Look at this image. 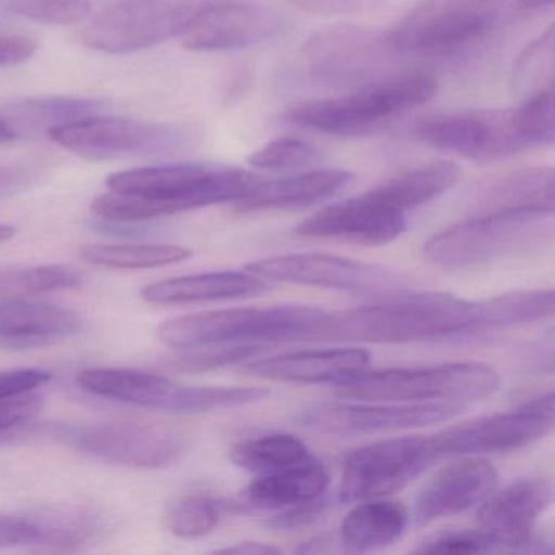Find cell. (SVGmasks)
I'll list each match as a JSON object with an SVG mask.
<instances>
[{"mask_svg": "<svg viewBox=\"0 0 555 555\" xmlns=\"http://www.w3.org/2000/svg\"><path fill=\"white\" fill-rule=\"evenodd\" d=\"M288 30V18L271 5L212 2L181 38L183 47L191 51H236L268 43Z\"/></svg>", "mask_w": 555, "mask_h": 555, "instance_id": "9a60e30c", "label": "cell"}, {"mask_svg": "<svg viewBox=\"0 0 555 555\" xmlns=\"http://www.w3.org/2000/svg\"><path fill=\"white\" fill-rule=\"evenodd\" d=\"M246 271L268 282L331 291L383 292L389 291L396 282L391 272L378 266L321 253L259 259L249 262Z\"/></svg>", "mask_w": 555, "mask_h": 555, "instance_id": "2e32d148", "label": "cell"}, {"mask_svg": "<svg viewBox=\"0 0 555 555\" xmlns=\"http://www.w3.org/2000/svg\"><path fill=\"white\" fill-rule=\"evenodd\" d=\"M552 483L544 477H522L500 492H492L480 506V528L502 542V551L515 552L516 545L534 531L539 516L552 502Z\"/></svg>", "mask_w": 555, "mask_h": 555, "instance_id": "ffe728a7", "label": "cell"}, {"mask_svg": "<svg viewBox=\"0 0 555 555\" xmlns=\"http://www.w3.org/2000/svg\"><path fill=\"white\" fill-rule=\"evenodd\" d=\"M37 41L24 35H0V67L17 66L37 53Z\"/></svg>", "mask_w": 555, "mask_h": 555, "instance_id": "f6af8a7d", "label": "cell"}, {"mask_svg": "<svg viewBox=\"0 0 555 555\" xmlns=\"http://www.w3.org/2000/svg\"><path fill=\"white\" fill-rule=\"evenodd\" d=\"M57 125V108L53 99L18 100L0 106V144L50 132Z\"/></svg>", "mask_w": 555, "mask_h": 555, "instance_id": "e575fe53", "label": "cell"}, {"mask_svg": "<svg viewBox=\"0 0 555 555\" xmlns=\"http://www.w3.org/2000/svg\"><path fill=\"white\" fill-rule=\"evenodd\" d=\"M508 0H424L386 38L401 53L450 54L489 34Z\"/></svg>", "mask_w": 555, "mask_h": 555, "instance_id": "ba28073f", "label": "cell"}, {"mask_svg": "<svg viewBox=\"0 0 555 555\" xmlns=\"http://www.w3.org/2000/svg\"><path fill=\"white\" fill-rule=\"evenodd\" d=\"M264 347L259 344H223V346L188 349L183 356L171 359L168 362V369L184 373L214 372L236 363L248 362L253 357H258Z\"/></svg>", "mask_w": 555, "mask_h": 555, "instance_id": "8d00e7d4", "label": "cell"}, {"mask_svg": "<svg viewBox=\"0 0 555 555\" xmlns=\"http://www.w3.org/2000/svg\"><path fill=\"white\" fill-rule=\"evenodd\" d=\"M217 554H238V555H269L281 554L274 545L262 544V542L245 541L230 547L219 548Z\"/></svg>", "mask_w": 555, "mask_h": 555, "instance_id": "c3c4849f", "label": "cell"}, {"mask_svg": "<svg viewBox=\"0 0 555 555\" xmlns=\"http://www.w3.org/2000/svg\"><path fill=\"white\" fill-rule=\"evenodd\" d=\"M53 378L50 372L40 369H18L0 372V399L17 398L37 391Z\"/></svg>", "mask_w": 555, "mask_h": 555, "instance_id": "ee69618b", "label": "cell"}, {"mask_svg": "<svg viewBox=\"0 0 555 555\" xmlns=\"http://www.w3.org/2000/svg\"><path fill=\"white\" fill-rule=\"evenodd\" d=\"M415 138L430 147L476 162H496L534 149L519 108L467 109L422 119Z\"/></svg>", "mask_w": 555, "mask_h": 555, "instance_id": "9c48e42d", "label": "cell"}, {"mask_svg": "<svg viewBox=\"0 0 555 555\" xmlns=\"http://www.w3.org/2000/svg\"><path fill=\"white\" fill-rule=\"evenodd\" d=\"M30 181L31 173L27 168L0 165V199L21 193Z\"/></svg>", "mask_w": 555, "mask_h": 555, "instance_id": "7dc6e473", "label": "cell"}, {"mask_svg": "<svg viewBox=\"0 0 555 555\" xmlns=\"http://www.w3.org/2000/svg\"><path fill=\"white\" fill-rule=\"evenodd\" d=\"M82 323L74 311L24 298L0 300V344L12 349L48 346L73 336Z\"/></svg>", "mask_w": 555, "mask_h": 555, "instance_id": "7402d4cb", "label": "cell"}, {"mask_svg": "<svg viewBox=\"0 0 555 555\" xmlns=\"http://www.w3.org/2000/svg\"><path fill=\"white\" fill-rule=\"evenodd\" d=\"M360 402V401H359ZM466 409L460 402H366L320 404L304 412V424L340 437L383 434L441 424Z\"/></svg>", "mask_w": 555, "mask_h": 555, "instance_id": "5bb4252c", "label": "cell"}, {"mask_svg": "<svg viewBox=\"0 0 555 555\" xmlns=\"http://www.w3.org/2000/svg\"><path fill=\"white\" fill-rule=\"evenodd\" d=\"M330 483L326 467L313 460L278 473L261 474L249 483L243 503L235 505L242 508L243 505H251L262 509H284L324 495Z\"/></svg>", "mask_w": 555, "mask_h": 555, "instance_id": "484cf974", "label": "cell"}, {"mask_svg": "<svg viewBox=\"0 0 555 555\" xmlns=\"http://www.w3.org/2000/svg\"><path fill=\"white\" fill-rule=\"evenodd\" d=\"M409 519L408 508L398 500H365L340 522L339 542L349 552L379 551L404 534Z\"/></svg>", "mask_w": 555, "mask_h": 555, "instance_id": "d4e9b609", "label": "cell"}, {"mask_svg": "<svg viewBox=\"0 0 555 555\" xmlns=\"http://www.w3.org/2000/svg\"><path fill=\"white\" fill-rule=\"evenodd\" d=\"M437 457L428 437H399L357 448L344 463L339 483L343 503L383 499L404 489Z\"/></svg>", "mask_w": 555, "mask_h": 555, "instance_id": "7c38bea8", "label": "cell"}, {"mask_svg": "<svg viewBox=\"0 0 555 555\" xmlns=\"http://www.w3.org/2000/svg\"><path fill=\"white\" fill-rule=\"evenodd\" d=\"M320 152L310 142L295 138H281L262 145L249 155L248 164L256 170L291 171L310 167L318 160Z\"/></svg>", "mask_w": 555, "mask_h": 555, "instance_id": "74e56055", "label": "cell"}, {"mask_svg": "<svg viewBox=\"0 0 555 555\" xmlns=\"http://www.w3.org/2000/svg\"><path fill=\"white\" fill-rule=\"evenodd\" d=\"M233 464L248 473L271 474L314 460L304 440L291 434H269L246 438L230 451Z\"/></svg>", "mask_w": 555, "mask_h": 555, "instance_id": "f546056e", "label": "cell"}, {"mask_svg": "<svg viewBox=\"0 0 555 555\" xmlns=\"http://www.w3.org/2000/svg\"><path fill=\"white\" fill-rule=\"evenodd\" d=\"M269 288L268 281L251 272L220 271L155 282L142 288L141 295L147 304L190 305L253 297Z\"/></svg>", "mask_w": 555, "mask_h": 555, "instance_id": "603a6c76", "label": "cell"}, {"mask_svg": "<svg viewBox=\"0 0 555 555\" xmlns=\"http://www.w3.org/2000/svg\"><path fill=\"white\" fill-rule=\"evenodd\" d=\"M496 551H502V542L482 528L440 532L415 548L417 554H480Z\"/></svg>", "mask_w": 555, "mask_h": 555, "instance_id": "60d3db41", "label": "cell"}, {"mask_svg": "<svg viewBox=\"0 0 555 555\" xmlns=\"http://www.w3.org/2000/svg\"><path fill=\"white\" fill-rule=\"evenodd\" d=\"M552 212H490L435 233L425 242L431 264L448 271L482 268L538 248L552 236Z\"/></svg>", "mask_w": 555, "mask_h": 555, "instance_id": "5b68a950", "label": "cell"}, {"mask_svg": "<svg viewBox=\"0 0 555 555\" xmlns=\"http://www.w3.org/2000/svg\"><path fill=\"white\" fill-rule=\"evenodd\" d=\"M57 438L96 460L138 469L170 466L184 451L180 431L164 425L134 422L63 428L57 431Z\"/></svg>", "mask_w": 555, "mask_h": 555, "instance_id": "4fadbf2b", "label": "cell"}, {"mask_svg": "<svg viewBox=\"0 0 555 555\" xmlns=\"http://www.w3.org/2000/svg\"><path fill=\"white\" fill-rule=\"evenodd\" d=\"M43 408V399L37 392L0 399V447L18 443L37 435L35 418Z\"/></svg>", "mask_w": 555, "mask_h": 555, "instance_id": "f35d334b", "label": "cell"}, {"mask_svg": "<svg viewBox=\"0 0 555 555\" xmlns=\"http://www.w3.org/2000/svg\"><path fill=\"white\" fill-rule=\"evenodd\" d=\"M480 333L479 301L448 294L385 295L352 310L323 311L305 340L408 344Z\"/></svg>", "mask_w": 555, "mask_h": 555, "instance_id": "7a4b0ae2", "label": "cell"}, {"mask_svg": "<svg viewBox=\"0 0 555 555\" xmlns=\"http://www.w3.org/2000/svg\"><path fill=\"white\" fill-rule=\"evenodd\" d=\"M480 331L521 326L554 317V291H518L480 300Z\"/></svg>", "mask_w": 555, "mask_h": 555, "instance_id": "4dcf8cb0", "label": "cell"}, {"mask_svg": "<svg viewBox=\"0 0 555 555\" xmlns=\"http://www.w3.org/2000/svg\"><path fill=\"white\" fill-rule=\"evenodd\" d=\"M499 474L486 460L464 457L431 477L415 499L412 519L427 526L482 503L495 490Z\"/></svg>", "mask_w": 555, "mask_h": 555, "instance_id": "ac0fdd59", "label": "cell"}, {"mask_svg": "<svg viewBox=\"0 0 555 555\" xmlns=\"http://www.w3.org/2000/svg\"><path fill=\"white\" fill-rule=\"evenodd\" d=\"M212 0H118L82 28L83 47L106 54L134 53L181 37Z\"/></svg>", "mask_w": 555, "mask_h": 555, "instance_id": "52a82bcc", "label": "cell"}, {"mask_svg": "<svg viewBox=\"0 0 555 555\" xmlns=\"http://www.w3.org/2000/svg\"><path fill=\"white\" fill-rule=\"evenodd\" d=\"M405 229V214L399 212L370 190L318 210L304 220L295 233L305 238L385 246L398 240Z\"/></svg>", "mask_w": 555, "mask_h": 555, "instance_id": "e0dca14e", "label": "cell"}, {"mask_svg": "<svg viewBox=\"0 0 555 555\" xmlns=\"http://www.w3.org/2000/svg\"><path fill=\"white\" fill-rule=\"evenodd\" d=\"M554 428V395L539 396L516 411L473 418L428 437L437 460L444 456H479L521 450L547 437Z\"/></svg>", "mask_w": 555, "mask_h": 555, "instance_id": "8fae6325", "label": "cell"}, {"mask_svg": "<svg viewBox=\"0 0 555 555\" xmlns=\"http://www.w3.org/2000/svg\"><path fill=\"white\" fill-rule=\"evenodd\" d=\"M352 181L350 171L334 168L307 171L274 181L262 180L248 196L235 203V209L240 214L307 209L336 196Z\"/></svg>", "mask_w": 555, "mask_h": 555, "instance_id": "44dd1931", "label": "cell"}, {"mask_svg": "<svg viewBox=\"0 0 555 555\" xmlns=\"http://www.w3.org/2000/svg\"><path fill=\"white\" fill-rule=\"evenodd\" d=\"M330 496H318V499L308 500V502L298 503V505L288 506L284 512L268 521V526L278 531H292V529L304 528L311 522L320 519L330 508Z\"/></svg>", "mask_w": 555, "mask_h": 555, "instance_id": "7bdbcfd3", "label": "cell"}, {"mask_svg": "<svg viewBox=\"0 0 555 555\" xmlns=\"http://www.w3.org/2000/svg\"><path fill=\"white\" fill-rule=\"evenodd\" d=\"M435 79L425 74H402L376 80L350 95L310 100L291 106V125L330 135H360L378 128L437 95Z\"/></svg>", "mask_w": 555, "mask_h": 555, "instance_id": "3957f363", "label": "cell"}, {"mask_svg": "<svg viewBox=\"0 0 555 555\" xmlns=\"http://www.w3.org/2000/svg\"><path fill=\"white\" fill-rule=\"evenodd\" d=\"M370 366V353L360 347L297 350L269 359L253 360L243 366L245 373L268 382L291 385L337 386Z\"/></svg>", "mask_w": 555, "mask_h": 555, "instance_id": "d6986e66", "label": "cell"}, {"mask_svg": "<svg viewBox=\"0 0 555 555\" xmlns=\"http://www.w3.org/2000/svg\"><path fill=\"white\" fill-rule=\"evenodd\" d=\"M482 214H554V171L551 168L519 170L493 183L480 199Z\"/></svg>", "mask_w": 555, "mask_h": 555, "instance_id": "4316f807", "label": "cell"}, {"mask_svg": "<svg viewBox=\"0 0 555 555\" xmlns=\"http://www.w3.org/2000/svg\"><path fill=\"white\" fill-rule=\"evenodd\" d=\"M323 310L301 305L232 308L175 318L158 327L162 343L178 350L223 344L298 343Z\"/></svg>", "mask_w": 555, "mask_h": 555, "instance_id": "8992f818", "label": "cell"}, {"mask_svg": "<svg viewBox=\"0 0 555 555\" xmlns=\"http://www.w3.org/2000/svg\"><path fill=\"white\" fill-rule=\"evenodd\" d=\"M225 503L209 495H188L177 500L165 515L171 534L181 539H197L210 534L219 525Z\"/></svg>", "mask_w": 555, "mask_h": 555, "instance_id": "d590c367", "label": "cell"}, {"mask_svg": "<svg viewBox=\"0 0 555 555\" xmlns=\"http://www.w3.org/2000/svg\"><path fill=\"white\" fill-rule=\"evenodd\" d=\"M79 255L89 264L122 271L164 268L193 258L190 248L178 245H87Z\"/></svg>", "mask_w": 555, "mask_h": 555, "instance_id": "1f68e13d", "label": "cell"}, {"mask_svg": "<svg viewBox=\"0 0 555 555\" xmlns=\"http://www.w3.org/2000/svg\"><path fill=\"white\" fill-rule=\"evenodd\" d=\"M554 27L532 41L513 66L512 89L522 99L554 89Z\"/></svg>", "mask_w": 555, "mask_h": 555, "instance_id": "836d02e7", "label": "cell"}, {"mask_svg": "<svg viewBox=\"0 0 555 555\" xmlns=\"http://www.w3.org/2000/svg\"><path fill=\"white\" fill-rule=\"evenodd\" d=\"M51 141L89 160L158 157L181 151L188 142L181 129L141 119L87 116L51 129Z\"/></svg>", "mask_w": 555, "mask_h": 555, "instance_id": "30bf717a", "label": "cell"}, {"mask_svg": "<svg viewBox=\"0 0 555 555\" xmlns=\"http://www.w3.org/2000/svg\"><path fill=\"white\" fill-rule=\"evenodd\" d=\"M496 370L486 363L454 362L422 369L370 370L334 386L343 399L366 402L482 401L499 389Z\"/></svg>", "mask_w": 555, "mask_h": 555, "instance_id": "277c9868", "label": "cell"}, {"mask_svg": "<svg viewBox=\"0 0 555 555\" xmlns=\"http://www.w3.org/2000/svg\"><path fill=\"white\" fill-rule=\"evenodd\" d=\"M264 178L240 168L170 164L112 175L92 212L109 223H139L216 204L238 203Z\"/></svg>", "mask_w": 555, "mask_h": 555, "instance_id": "6da1fadb", "label": "cell"}, {"mask_svg": "<svg viewBox=\"0 0 555 555\" xmlns=\"http://www.w3.org/2000/svg\"><path fill=\"white\" fill-rule=\"evenodd\" d=\"M11 11L38 24L70 27L89 17L92 0H11Z\"/></svg>", "mask_w": 555, "mask_h": 555, "instance_id": "ab89813d", "label": "cell"}, {"mask_svg": "<svg viewBox=\"0 0 555 555\" xmlns=\"http://www.w3.org/2000/svg\"><path fill=\"white\" fill-rule=\"evenodd\" d=\"M373 35L359 28H336L314 35L304 47L307 66L321 76H339L362 69L376 51Z\"/></svg>", "mask_w": 555, "mask_h": 555, "instance_id": "f1b7e54d", "label": "cell"}, {"mask_svg": "<svg viewBox=\"0 0 555 555\" xmlns=\"http://www.w3.org/2000/svg\"><path fill=\"white\" fill-rule=\"evenodd\" d=\"M15 235V229L11 225H0V243L9 242Z\"/></svg>", "mask_w": 555, "mask_h": 555, "instance_id": "f907efd6", "label": "cell"}, {"mask_svg": "<svg viewBox=\"0 0 555 555\" xmlns=\"http://www.w3.org/2000/svg\"><path fill=\"white\" fill-rule=\"evenodd\" d=\"M43 526L38 519L0 516V548L38 547Z\"/></svg>", "mask_w": 555, "mask_h": 555, "instance_id": "b9f144b4", "label": "cell"}, {"mask_svg": "<svg viewBox=\"0 0 555 555\" xmlns=\"http://www.w3.org/2000/svg\"><path fill=\"white\" fill-rule=\"evenodd\" d=\"M513 2H515V5L519 11L534 12L548 8V5H552L554 0H513Z\"/></svg>", "mask_w": 555, "mask_h": 555, "instance_id": "681fc988", "label": "cell"}, {"mask_svg": "<svg viewBox=\"0 0 555 555\" xmlns=\"http://www.w3.org/2000/svg\"><path fill=\"white\" fill-rule=\"evenodd\" d=\"M80 284V275L66 266L0 268V300L69 291L79 287Z\"/></svg>", "mask_w": 555, "mask_h": 555, "instance_id": "d6a6232c", "label": "cell"}, {"mask_svg": "<svg viewBox=\"0 0 555 555\" xmlns=\"http://www.w3.org/2000/svg\"><path fill=\"white\" fill-rule=\"evenodd\" d=\"M291 2L308 14L334 17V15L352 14L359 11L365 0H291Z\"/></svg>", "mask_w": 555, "mask_h": 555, "instance_id": "bcb514c9", "label": "cell"}, {"mask_svg": "<svg viewBox=\"0 0 555 555\" xmlns=\"http://www.w3.org/2000/svg\"><path fill=\"white\" fill-rule=\"evenodd\" d=\"M90 395L164 412L177 383L158 373L129 369H90L77 375Z\"/></svg>", "mask_w": 555, "mask_h": 555, "instance_id": "cb8c5ba5", "label": "cell"}, {"mask_svg": "<svg viewBox=\"0 0 555 555\" xmlns=\"http://www.w3.org/2000/svg\"><path fill=\"white\" fill-rule=\"evenodd\" d=\"M460 167L454 162H431L402 171L372 191L379 199L405 214L450 191L460 180Z\"/></svg>", "mask_w": 555, "mask_h": 555, "instance_id": "83f0119b", "label": "cell"}]
</instances>
